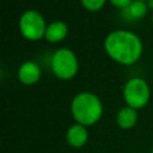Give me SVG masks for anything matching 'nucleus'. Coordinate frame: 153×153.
<instances>
[{"instance_id":"f257e3e1","label":"nucleus","mask_w":153,"mask_h":153,"mask_svg":"<svg viewBox=\"0 0 153 153\" xmlns=\"http://www.w3.org/2000/svg\"><path fill=\"white\" fill-rule=\"evenodd\" d=\"M104 49L114 61L129 66L140 59L143 48L136 33L128 30H115L105 37Z\"/></svg>"},{"instance_id":"f03ea898","label":"nucleus","mask_w":153,"mask_h":153,"mask_svg":"<svg viewBox=\"0 0 153 153\" xmlns=\"http://www.w3.org/2000/svg\"><path fill=\"white\" fill-rule=\"evenodd\" d=\"M71 112L76 123L85 127L97 123L103 114V105L98 96L92 92H80L72 99Z\"/></svg>"},{"instance_id":"7ed1b4c3","label":"nucleus","mask_w":153,"mask_h":153,"mask_svg":"<svg viewBox=\"0 0 153 153\" xmlns=\"http://www.w3.org/2000/svg\"><path fill=\"white\" fill-rule=\"evenodd\" d=\"M50 66L55 76L62 80H69L74 78L79 68L75 54L67 48L59 49L54 53V55L51 56Z\"/></svg>"},{"instance_id":"20e7f679","label":"nucleus","mask_w":153,"mask_h":153,"mask_svg":"<svg viewBox=\"0 0 153 153\" xmlns=\"http://www.w3.org/2000/svg\"><path fill=\"white\" fill-rule=\"evenodd\" d=\"M149 96V86L142 78H131L123 87V98L127 106L135 110L143 108L148 103Z\"/></svg>"},{"instance_id":"39448f33","label":"nucleus","mask_w":153,"mask_h":153,"mask_svg":"<svg viewBox=\"0 0 153 153\" xmlns=\"http://www.w3.org/2000/svg\"><path fill=\"white\" fill-rule=\"evenodd\" d=\"M20 33L29 41H38L45 35L47 24L44 18L36 10L25 11L19 19Z\"/></svg>"},{"instance_id":"423d86ee","label":"nucleus","mask_w":153,"mask_h":153,"mask_svg":"<svg viewBox=\"0 0 153 153\" xmlns=\"http://www.w3.org/2000/svg\"><path fill=\"white\" fill-rule=\"evenodd\" d=\"M18 79L24 85H33L41 78V68L33 61H25L18 69Z\"/></svg>"},{"instance_id":"0eeeda50","label":"nucleus","mask_w":153,"mask_h":153,"mask_svg":"<svg viewBox=\"0 0 153 153\" xmlns=\"http://www.w3.org/2000/svg\"><path fill=\"white\" fill-rule=\"evenodd\" d=\"M88 139V133L85 126L75 123L73 126H71L67 129L66 133V141L69 146L74 147V148H80L82 147Z\"/></svg>"},{"instance_id":"6e6552de","label":"nucleus","mask_w":153,"mask_h":153,"mask_svg":"<svg viewBox=\"0 0 153 153\" xmlns=\"http://www.w3.org/2000/svg\"><path fill=\"white\" fill-rule=\"evenodd\" d=\"M67 33H68L67 24L65 22L56 20V22H53L47 25L44 38L50 43H56V42L63 41L66 38Z\"/></svg>"},{"instance_id":"1a4fd4ad","label":"nucleus","mask_w":153,"mask_h":153,"mask_svg":"<svg viewBox=\"0 0 153 153\" xmlns=\"http://www.w3.org/2000/svg\"><path fill=\"white\" fill-rule=\"evenodd\" d=\"M117 126L121 129H130L133 128L137 122V112L135 109L130 106H124L120 109L116 116Z\"/></svg>"},{"instance_id":"9d476101","label":"nucleus","mask_w":153,"mask_h":153,"mask_svg":"<svg viewBox=\"0 0 153 153\" xmlns=\"http://www.w3.org/2000/svg\"><path fill=\"white\" fill-rule=\"evenodd\" d=\"M148 10V5L145 1H140V0H133L131 4L124 10V16L128 19H140L142 18Z\"/></svg>"},{"instance_id":"9b49d317","label":"nucleus","mask_w":153,"mask_h":153,"mask_svg":"<svg viewBox=\"0 0 153 153\" xmlns=\"http://www.w3.org/2000/svg\"><path fill=\"white\" fill-rule=\"evenodd\" d=\"M80 1H81L82 6L91 12L99 11L105 4V0H80Z\"/></svg>"},{"instance_id":"f8f14e48","label":"nucleus","mask_w":153,"mask_h":153,"mask_svg":"<svg viewBox=\"0 0 153 153\" xmlns=\"http://www.w3.org/2000/svg\"><path fill=\"white\" fill-rule=\"evenodd\" d=\"M115 7H117V8H122V10H126L130 4H131V1L133 0H109Z\"/></svg>"},{"instance_id":"ddd939ff","label":"nucleus","mask_w":153,"mask_h":153,"mask_svg":"<svg viewBox=\"0 0 153 153\" xmlns=\"http://www.w3.org/2000/svg\"><path fill=\"white\" fill-rule=\"evenodd\" d=\"M140 1H145V2H147V1H149V0H140Z\"/></svg>"},{"instance_id":"4468645a","label":"nucleus","mask_w":153,"mask_h":153,"mask_svg":"<svg viewBox=\"0 0 153 153\" xmlns=\"http://www.w3.org/2000/svg\"><path fill=\"white\" fill-rule=\"evenodd\" d=\"M152 23H153V14H152Z\"/></svg>"},{"instance_id":"2eb2a0df","label":"nucleus","mask_w":153,"mask_h":153,"mask_svg":"<svg viewBox=\"0 0 153 153\" xmlns=\"http://www.w3.org/2000/svg\"><path fill=\"white\" fill-rule=\"evenodd\" d=\"M151 153H153V148H152V152H151Z\"/></svg>"}]
</instances>
